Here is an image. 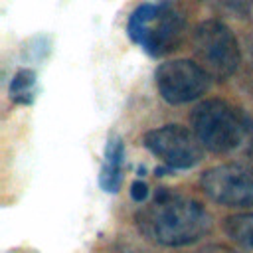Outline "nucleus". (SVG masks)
Returning a JSON list of instances; mask_svg holds the SVG:
<instances>
[{"label":"nucleus","instance_id":"4","mask_svg":"<svg viewBox=\"0 0 253 253\" xmlns=\"http://www.w3.org/2000/svg\"><path fill=\"white\" fill-rule=\"evenodd\" d=\"M194 53L198 63L215 79H227L239 65V45L233 32L219 20H206L194 30Z\"/></svg>","mask_w":253,"mask_h":253},{"label":"nucleus","instance_id":"2","mask_svg":"<svg viewBox=\"0 0 253 253\" xmlns=\"http://www.w3.org/2000/svg\"><path fill=\"white\" fill-rule=\"evenodd\" d=\"M192 126L204 148L229 154L243 146L253 152V123L225 101L210 99L192 113Z\"/></svg>","mask_w":253,"mask_h":253},{"label":"nucleus","instance_id":"8","mask_svg":"<svg viewBox=\"0 0 253 253\" xmlns=\"http://www.w3.org/2000/svg\"><path fill=\"white\" fill-rule=\"evenodd\" d=\"M123 164H125V144L119 134H111L105 144L99 186L107 194H117L123 182Z\"/></svg>","mask_w":253,"mask_h":253},{"label":"nucleus","instance_id":"3","mask_svg":"<svg viewBox=\"0 0 253 253\" xmlns=\"http://www.w3.org/2000/svg\"><path fill=\"white\" fill-rule=\"evenodd\" d=\"M186 32V20L182 12L170 2L140 4L128 18L126 34L150 55H166L176 49Z\"/></svg>","mask_w":253,"mask_h":253},{"label":"nucleus","instance_id":"6","mask_svg":"<svg viewBox=\"0 0 253 253\" xmlns=\"http://www.w3.org/2000/svg\"><path fill=\"white\" fill-rule=\"evenodd\" d=\"M210 73L190 59H172L162 63L156 73V89L160 97L170 105H182L198 99L210 89Z\"/></svg>","mask_w":253,"mask_h":253},{"label":"nucleus","instance_id":"9","mask_svg":"<svg viewBox=\"0 0 253 253\" xmlns=\"http://www.w3.org/2000/svg\"><path fill=\"white\" fill-rule=\"evenodd\" d=\"M225 231L233 241L253 249V213H237L227 217Z\"/></svg>","mask_w":253,"mask_h":253},{"label":"nucleus","instance_id":"12","mask_svg":"<svg viewBox=\"0 0 253 253\" xmlns=\"http://www.w3.org/2000/svg\"><path fill=\"white\" fill-rule=\"evenodd\" d=\"M200 253H237V251H233L231 247H227V245H219V243H213V245H208V247H204Z\"/></svg>","mask_w":253,"mask_h":253},{"label":"nucleus","instance_id":"7","mask_svg":"<svg viewBox=\"0 0 253 253\" xmlns=\"http://www.w3.org/2000/svg\"><path fill=\"white\" fill-rule=\"evenodd\" d=\"M202 190L221 206H253V170L243 164H219L202 174Z\"/></svg>","mask_w":253,"mask_h":253},{"label":"nucleus","instance_id":"5","mask_svg":"<svg viewBox=\"0 0 253 253\" xmlns=\"http://www.w3.org/2000/svg\"><path fill=\"white\" fill-rule=\"evenodd\" d=\"M142 144L174 170L194 168L204 158V144L196 132L180 125H164L160 128L148 130L142 138Z\"/></svg>","mask_w":253,"mask_h":253},{"label":"nucleus","instance_id":"11","mask_svg":"<svg viewBox=\"0 0 253 253\" xmlns=\"http://www.w3.org/2000/svg\"><path fill=\"white\" fill-rule=\"evenodd\" d=\"M130 198H132L134 202H138V204L146 202V198H148V186H146L142 180H134V182L130 184Z\"/></svg>","mask_w":253,"mask_h":253},{"label":"nucleus","instance_id":"1","mask_svg":"<svg viewBox=\"0 0 253 253\" xmlns=\"http://www.w3.org/2000/svg\"><path fill=\"white\" fill-rule=\"evenodd\" d=\"M136 219L146 237L168 247L194 243L211 229L210 213L196 200L166 188L156 192L154 200L138 211Z\"/></svg>","mask_w":253,"mask_h":253},{"label":"nucleus","instance_id":"10","mask_svg":"<svg viewBox=\"0 0 253 253\" xmlns=\"http://www.w3.org/2000/svg\"><path fill=\"white\" fill-rule=\"evenodd\" d=\"M34 85H36V73L32 69H20L12 83H10V97L14 103L28 105L34 99Z\"/></svg>","mask_w":253,"mask_h":253}]
</instances>
